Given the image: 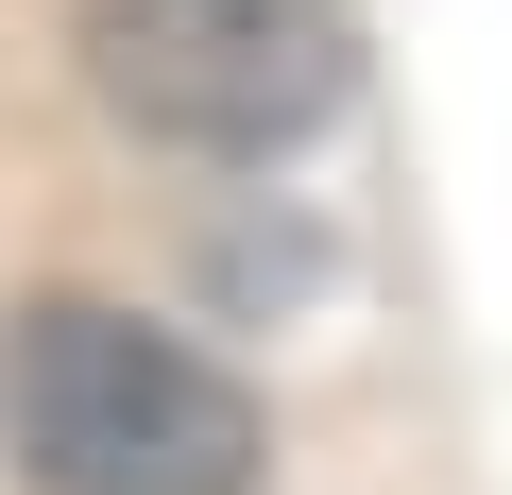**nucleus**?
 I'll list each match as a JSON object with an SVG mask.
<instances>
[{"mask_svg": "<svg viewBox=\"0 0 512 495\" xmlns=\"http://www.w3.org/2000/svg\"><path fill=\"white\" fill-rule=\"evenodd\" d=\"M0 444L35 495H256V461H274L256 393L205 342H171L103 291H35L0 325Z\"/></svg>", "mask_w": 512, "mask_h": 495, "instance_id": "1", "label": "nucleus"}, {"mask_svg": "<svg viewBox=\"0 0 512 495\" xmlns=\"http://www.w3.org/2000/svg\"><path fill=\"white\" fill-rule=\"evenodd\" d=\"M342 69V0H86V86L171 154H291Z\"/></svg>", "mask_w": 512, "mask_h": 495, "instance_id": "2", "label": "nucleus"}]
</instances>
